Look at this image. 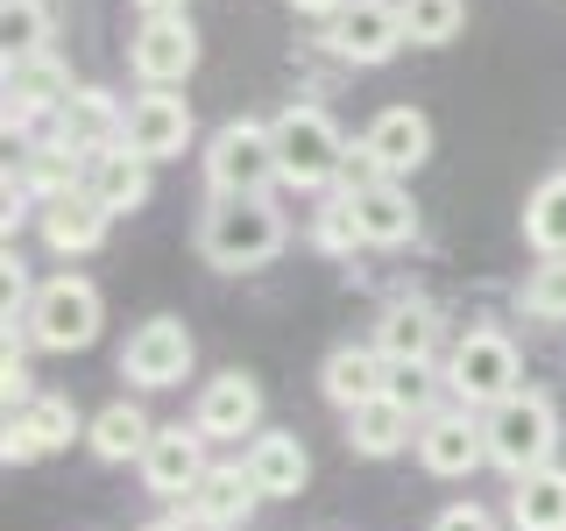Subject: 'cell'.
Wrapping results in <instances>:
<instances>
[{
  "label": "cell",
  "mask_w": 566,
  "mask_h": 531,
  "mask_svg": "<svg viewBox=\"0 0 566 531\" xmlns=\"http://www.w3.org/2000/svg\"><path fill=\"white\" fill-rule=\"evenodd\" d=\"M283 241H291V227H283L276 199H212L199 212V256L227 277H248L262 262H276Z\"/></svg>",
  "instance_id": "6da1fadb"
},
{
  "label": "cell",
  "mask_w": 566,
  "mask_h": 531,
  "mask_svg": "<svg viewBox=\"0 0 566 531\" xmlns=\"http://www.w3.org/2000/svg\"><path fill=\"white\" fill-rule=\"evenodd\" d=\"M482 439H489V468H503L510 482L553 468V454H559V412H553V397H538V389L503 397L495 412H482Z\"/></svg>",
  "instance_id": "7a4b0ae2"
},
{
  "label": "cell",
  "mask_w": 566,
  "mask_h": 531,
  "mask_svg": "<svg viewBox=\"0 0 566 531\" xmlns=\"http://www.w3.org/2000/svg\"><path fill=\"white\" fill-rule=\"evenodd\" d=\"M206 185H212V199H270L283 185L270 121H255V114L220 121L212 142H206Z\"/></svg>",
  "instance_id": "3957f363"
},
{
  "label": "cell",
  "mask_w": 566,
  "mask_h": 531,
  "mask_svg": "<svg viewBox=\"0 0 566 531\" xmlns=\"http://www.w3.org/2000/svg\"><path fill=\"white\" fill-rule=\"evenodd\" d=\"M270 135H276V164H283V185H291V191H318V185H333V177H340L347 135L333 128L326 106L291 100V106L270 121Z\"/></svg>",
  "instance_id": "277c9868"
},
{
  "label": "cell",
  "mask_w": 566,
  "mask_h": 531,
  "mask_svg": "<svg viewBox=\"0 0 566 531\" xmlns=\"http://www.w3.org/2000/svg\"><path fill=\"white\" fill-rule=\"evenodd\" d=\"M447 389L460 397V412H495L503 397H517V341L495 326L460 333L447 354Z\"/></svg>",
  "instance_id": "5b68a950"
},
{
  "label": "cell",
  "mask_w": 566,
  "mask_h": 531,
  "mask_svg": "<svg viewBox=\"0 0 566 531\" xmlns=\"http://www.w3.org/2000/svg\"><path fill=\"white\" fill-rule=\"evenodd\" d=\"M22 326L43 354H78V347L99 341V291L85 277H50L43 291H35Z\"/></svg>",
  "instance_id": "8992f818"
},
{
  "label": "cell",
  "mask_w": 566,
  "mask_h": 531,
  "mask_svg": "<svg viewBox=\"0 0 566 531\" xmlns=\"http://www.w3.org/2000/svg\"><path fill=\"white\" fill-rule=\"evenodd\" d=\"M128 64H135L142 85L177 93V85L199 71V29H191V14H142V29L128 43Z\"/></svg>",
  "instance_id": "52a82bcc"
},
{
  "label": "cell",
  "mask_w": 566,
  "mask_h": 531,
  "mask_svg": "<svg viewBox=\"0 0 566 531\" xmlns=\"http://www.w3.org/2000/svg\"><path fill=\"white\" fill-rule=\"evenodd\" d=\"M191 362H199V341H191L185 319H149V326L128 333V347H120V376L142 383V389H177L191 376Z\"/></svg>",
  "instance_id": "ba28073f"
},
{
  "label": "cell",
  "mask_w": 566,
  "mask_h": 531,
  "mask_svg": "<svg viewBox=\"0 0 566 531\" xmlns=\"http://www.w3.org/2000/svg\"><path fill=\"white\" fill-rule=\"evenodd\" d=\"M78 93L71 71L57 64V50H35V58H8L0 71V100H8V128H35V121H57V106Z\"/></svg>",
  "instance_id": "9c48e42d"
},
{
  "label": "cell",
  "mask_w": 566,
  "mask_h": 531,
  "mask_svg": "<svg viewBox=\"0 0 566 531\" xmlns=\"http://www.w3.org/2000/svg\"><path fill=\"white\" fill-rule=\"evenodd\" d=\"M50 142L93 164L99 149L128 142V106H120L114 93H106V85H78V93H71V100L57 106V121H50Z\"/></svg>",
  "instance_id": "30bf717a"
},
{
  "label": "cell",
  "mask_w": 566,
  "mask_h": 531,
  "mask_svg": "<svg viewBox=\"0 0 566 531\" xmlns=\"http://www.w3.org/2000/svg\"><path fill=\"white\" fill-rule=\"evenodd\" d=\"M326 50L340 64H389L403 50V14L389 0H347L326 22Z\"/></svg>",
  "instance_id": "8fae6325"
},
{
  "label": "cell",
  "mask_w": 566,
  "mask_h": 531,
  "mask_svg": "<svg viewBox=\"0 0 566 531\" xmlns=\"http://www.w3.org/2000/svg\"><path fill=\"white\" fill-rule=\"evenodd\" d=\"M78 433H85L78 412H71L64 397H43V389H35L22 412H8V433H0V460H8V468H29V460H43V454H64Z\"/></svg>",
  "instance_id": "7c38bea8"
},
{
  "label": "cell",
  "mask_w": 566,
  "mask_h": 531,
  "mask_svg": "<svg viewBox=\"0 0 566 531\" xmlns=\"http://www.w3.org/2000/svg\"><path fill=\"white\" fill-rule=\"evenodd\" d=\"M142 468V482H149V496H177L185 503L191 489L206 482V433L199 425H156V439H149V454L135 460Z\"/></svg>",
  "instance_id": "4fadbf2b"
},
{
  "label": "cell",
  "mask_w": 566,
  "mask_h": 531,
  "mask_svg": "<svg viewBox=\"0 0 566 531\" xmlns=\"http://www.w3.org/2000/svg\"><path fill=\"white\" fill-rule=\"evenodd\" d=\"M185 142H191V100L142 85L128 100V149L149 156V164H170V156H185Z\"/></svg>",
  "instance_id": "5bb4252c"
},
{
  "label": "cell",
  "mask_w": 566,
  "mask_h": 531,
  "mask_svg": "<svg viewBox=\"0 0 566 531\" xmlns=\"http://www.w3.org/2000/svg\"><path fill=\"white\" fill-rule=\"evenodd\" d=\"M191 425H199L206 439H248L262 425V389H255V376H241V368L212 376L199 389V404H191Z\"/></svg>",
  "instance_id": "9a60e30c"
},
{
  "label": "cell",
  "mask_w": 566,
  "mask_h": 531,
  "mask_svg": "<svg viewBox=\"0 0 566 531\" xmlns=\"http://www.w3.org/2000/svg\"><path fill=\"white\" fill-rule=\"evenodd\" d=\"M418 460L432 475H474L489 460V439H482V418H468V412H432L418 425Z\"/></svg>",
  "instance_id": "2e32d148"
},
{
  "label": "cell",
  "mask_w": 566,
  "mask_h": 531,
  "mask_svg": "<svg viewBox=\"0 0 566 531\" xmlns=\"http://www.w3.org/2000/svg\"><path fill=\"white\" fill-rule=\"evenodd\" d=\"M368 149H376V164H382V177H411V170H424V156H432V121L418 114V106H382L376 121H368Z\"/></svg>",
  "instance_id": "e0dca14e"
},
{
  "label": "cell",
  "mask_w": 566,
  "mask_h": 531,
  "mask_svg": "<svg viewBox=\"0 0 566 531\" xmlns=\"http://www.w3.org/2000/svg\"><path fill=\"white\" fill-rule=\"evenodd\" d=\"M35 227H43V241L57 248V256H93L106 241V227H114V212H106L93 191H64V199L35 206Z\"/></svg>",
  "instance_id": "ac0fdd59"
},
{
  "label": "cell",
  "mask_w": 566,
  "mask_h": 531,
  "mask_svg": "<svg viewBox=\"0 0 566 531\" xmlns=\"http://www.w3.org/2000/svg\"><path fill=\"white\" fill-rule=\"evenodd\" d=\"M149 170H156L149 156H135L128 142H114V149H99L93 164H85V191H93V199L120 220V212L149 206Z\"/></svg>",
  "instance_id": "d6986e66"
},
{
  "label": "cell",
  "mask_w": 566,
  "mask_h": 531,
  "mask_svg": "<svg viewBox=\"0 0 566 531\" xmlns=\"http://www.w3.org/2000/svg\"><path fill=\"white\" fill-rule=\"evenodd\" d=\"M241 468H248V482H255L262 503H276V496H297L312 482V454L297 447V433H262L255 447L241 454Z\"/></svg>",
  "instance_id": "ffe728a7"
},
{
  "label": "cell",
  "mask_w": 566,
  "mask_h": 531,
  "mask_svg": "<svg viewBox=\"0 0 566 531\" xmlns=\"http://www.w3.org/2000/svg\"><path fill=\"white\" fill-rule=\"evenodd\" d=\"M255 503L262 496H255V482H248V468L241 460H220V468H206V482L185 496V518H199L212 531H234V524H248Z\"/></svg>",
  "instance_id": "44dd1931"
},
{
  "label": "cell",
  "mask_w": 566,
  "mask_h": 531,
  "mask_svg": "<svg viewBox=\"0 0 566 531\" xmlns=\"http://www.w3.org/2000/svg\"><path fill=\"white\" fill-rule=\"evenodd\" d=\"M354 220H361V248H403V241H418V199L397 185V177L368 185L361 199H354Z\"/></svg>",
  "instance_id": "7402d4cb"
},
{
  "label": "cell",
  "mask_w": 566,
  "mask_h": 531,
  "mask_svg": "<svg viewBox=\"0 0 566 531\" xmlns=\"http://www.w3.org/2000/svg\"><path fill=\"white\" fill-rule=\"evenodd\" d=\"M389 383V362L376 347H333L326 368H318V389H326V404H340V412H361V404H376Z\"/></svg>",
  "instance_id": "603a6c76"
},
{
  "label": "cell",
  "mask_w": 566,
  "mask_h": 531,
  "mask_svg": "<svg viewBox=\"0 0 566 531\" xmlns=\"http://www.w3.org/2000/svg\"><path fill=\"white\" fill-rule=\"evenodd\" d=\"M439 347V312L424 298H397L382 319H376V354L382 362H432Z\"/></svg>",
  "instance_id": "cb8c5ba5"
},
{
  "label": "cell",
  "mask_w": 566,
  "mask_h": 531,
  "mask_svg": "<svg viewBox=\"0 0 566 531\" xmlns=\"http://www.w3.org/2000/svg\"><path fill=\"white\" fill-rule=\"evenodd\" d=\"M347 447L361 454V460H389V454L418 447V439H411V412H403V404H389V397L347 412Z\"/></svg>",
  "instance_id": "d4e9b609"
},
{
  "label": "cell",
  "mask_w": 566,
  "mask_h": 531,
  "mask_svg": "<svg viewBox=\"0 0 566 531\" xmlns=\"http://www.w3.org/2000/svg\"><path fill=\"white\" fill-rule=\"evenodd\" d=\"M149 439H156V425L142 404H106V412H93V425H85V447H93L99 460H142L149 454Z\"/></svg>",
  "instance_id": "484cf974"
},
{
  "label": "cell",
  "mask_w": 566,
  "mask_h": 531,
  "mask_svg": "<svg viewBox=\"0 0 566 531\" xmlns=\"http://www.w3.org/2000/svg\"><path fill=\"white\" fill-rule=\"evenodd\" d=\"M14 177H22V191L35 206H50V199H64V191H85V156L57 149V142H35Z\"/></svg>",
  "instance_id": "4316f807"
},
{
  "label": "cell",
  "mask_w": 566,
  "mask_h": 531,
  "mask_svg": "<svg viewBox=\"0 0 566 531\" xmlns=\"http://www.w3.org/2000/svg\"><path fill=\"white\" fill-rule=\"evenodd\" d=\"M510 518L517 531H566V468H538L510 489Z\"/></svg>",
  "instance_id": "83f0119b"
},
{
  "label": "cell",
  "mask_w": 566,
  "mask_h": 531,
  "mask_svg": "<svg viewBox=\"0 0 566 531\" xmlns=\"http://www.w3.org/2000/svg\"><path fill=\"white\" fill-rule=\"evenodd\" d=\"M524 241L538 248V256H566V170L545 177L524 199Z\"/></svg>",
  "instance_id": "f1b7e54d"
},
{
  "label": "cell",
  "mask_w": 566,
  "mask_h": 531,
  "mask_svg": "<svg viewBox=\"0 0 566 531\" xmlns=\"http://www.w3.org/2000/svg\"><path fill=\"white\" fill-rule=\"evenodd\" d=\"M397 14H403V43L418 50H439L468 29V0H397Z\"/></svg>",
  "instance_id": "f546056e"
},
{
  "label": "cell",
  "mask_w": 566,
  "mask_h": 531,
  "mask_svg": "<svg viewBox=\"0 0 566 531\" xmlns=\"http://www.w3.org/2000/svg\"><path fill=\"white\" fill-rule=\"evenodd\" d=\"M50 29H57V8H50V0H0V43H8V58L50 50Z\"/></svg>",
  "instance_id": "4dcf8cb0"
},
{
  "label": "cell",
  "mask_w": 566,
  "mask_h": 531,
  "mask_svg": "<svg viewBox=\"0 0 566 531\" xmlns=\"http://www.w3.org/2000/svg\"><path fill=\"white\" fill-rule=\"evenodd\" d=\"M517 305L545 326H566V256H538V270H524Z\"/></svg>",
  "instance_id": "1f68e13d"
},
{
  "label": "cell",
  "mask_w": 566,
  "mask_h": 531,
  "mask_svg": "<svg viewBox=\"0 0 566 531\" xmlns=\"http://www.w3.org/2000/svg\"><path fill=\"white\" fill-rule=\"evenodd\" d=\"M312 248L318 256H354L361 248V220H354V199H318V212H312Z\"/></svg>",
  "instance_id": "d6a6232c"
},
{
  "label": "cell",
  "mask_w": 566,
  "mask_h": 531,
  "mask_svg": "<svg viewBox=\"0 0 566 531\" xmlns=\"http://www.w3.org/2000/svg\"><path fill=\"white\" fill-rule=\"evenodd\" d=\"M439 383L447 376H432V362H389V383H382V397L389 404H403L418 425L432 418V397H439Z\"/></svg>",
  "instance_id": "836d02e7"
},
{
  "label": "cell",
  "mask_w": 566,
  "mask_h": 531,
  "mask_svg": "<svg viewBox=\"0 0 566 531\" xmlns=\"http://www.w3.org/2000/svg\"><path fill=\"white\" fill-rule=\"evenodd\" d=\"M333 185H340V199H361L368 185H382V164H376V149H368V142H347V156H340V177H333Z\"/></svg>",
  "instance_id": "e575fe53"
},
{
  "label": "cell",
  "mask_w": 566,
  "mask_h": 531,
  "mask_svg": "<svg viewBox=\"0 0 566 531\" xmlns=\"http://www.w3.org/2000/svg\"><path fill=\"white\" fill-rule=\"evenodd\" d=\"M0 397H8V412H22V404L35 397L29 362H22V347H14V341H8V362H0Z\"/></svg>",
  "instance_id": "d590c367"
},
{
  "label": "cell",
  "mask_w": 566,
  "mask_h": 531,
  "mask_svg": "<svg viewBox=\"0 0 566 531\" xmlns=\"http://www.w3.org/2000/svg\"><path fill=\"white\" fill-rule=\"evenodd\" d=\"M432 531H495V518H489L482 503H447V510L432 518Z\"/></svg>",
  "instance_id": "8d00e7d4"
},
{
  "label": "cell",
  "mask_w": 566,
  "mask_h": 531,
  "mask_svg": "<svg viewBox=\"0 0 566 531\" xmlns=\"http://www.w3.org/2000/svg\"><path fill=\"white\" fill-rule=\"evenodd\" d=\"M291 8H297V14H312V22H333L347 0H291Z\"/></svg>",
  "instance_id": "74e56055"
},
{
  "label": "cell",
  "mask_w": 566,
  "mask_h": 531,
  "mask_svg": "<svg viewBox=\"0 0 566 531\" xmlns=\"http://www.w3.org/2000/svg\"><path fill=\"white\" fill-rule=\"evenodd\" d=\"M142 14H185V0H135Z\"/></svg>",
  "instance_id": "f35d334b"
},
{
  "label": "cell",
  "mask_w": 566,
  "mask_h": 531,
  "mask_svg": "<svg viewBox=\"0 0 566 531\" xmlns=\"http://www.w3.org/2000/svg\"><path fill=\"white\" fill-rule=\"evenodd\" d=\"M149 531H212V524H199V518H164V524H149Z\"/></svg>",
  "instance_id": "ab89813d"
}]
</instances>
